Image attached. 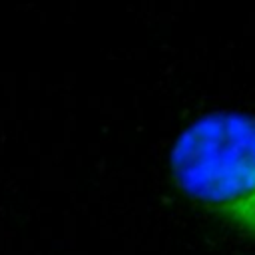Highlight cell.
I'll list each match as a JSON object with an SVG mask.
<instances>
[{"label": "cell", "mask_w": 255, "mask_h": 255, "mask_svg": "<svg viewBox=\"0 0 255 255\" xmlns=\"http://www.w3.org/2000/svg\"><path fill=\"white\" fill-rule=\"evenodd\" d=\"M169 171L183 197L225 219L255 195V116L215 112L199 118L177 137Z\"/></svg>", "instance_id": "obj_1"}, {"label": "cell", "mask_w": 255, "mask_h": 255, "mask_svg": "<svg viewBox=\"0 0 255 255\" xmlns=\"http://www.w3.org/2000/svg\"><path fill=\"white\" fill-rule=\"evenodd\" d=\"M225 221L233 227H237L239 231H243L245 235L255 239V195L249 197L243 205H239L237 209H233Z\"/></svg>", "instance_id": "obj_2"}]
</instances>
